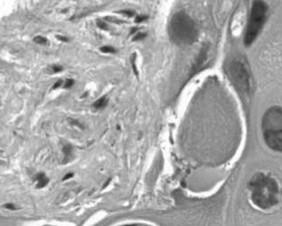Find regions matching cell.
Masks as SVG:
<instances>
[{"label": "cell", "instance_id": "cell-21", "mask_svg": "<svg viewBox=\"0 0 282 226\" xmlns=\"http://www.w3.org/2000/svg\"><path fill=\"white\" fill-rule=\"evenodd\" d=\"M72 175H73L72 174H69V175H65V176H64V178H63V180H66V179H69V178H71Z\"/></svg>", "mask_w": 282, "mask_h": 226}, {"label": "cell", "instance_id": "cell-7", "mask_svg": "<svg viewBox=\"0 0 282 226\" xmlns=\"http://www.w3.org/2000/svg\"><path fill=\"white\" fill-rule=\"evenodd\" d=\"M36 181V188L41 189L45 187L48 183H49V179L48 177L44 174V173H39L35 176Z\"/></svg>", "mask_w": 282, "mask_h": 226}, {"label": "cell", "instance_id": "cell-13", "mask_svg": "<svg viewBox=\"0 0 282 226\" xmlns=\"http://www.w3.org/2000/svg\"><path fill=\"white\" fill-rule=\"evenodd\" d=\"M4 207L5 208L9 209V210H16V209H17V207H16L15 205L12 204V203H8V204H5V205H4Z\"/></svg>", "mask_w": 282, "mask_h": 226}, {"label": "cell", "instance_id": "cell-10", "mask_svg": "<svg viewBox=\"0 0 282 226\" xmlns=\"http://www.w3.org/2000/svg\"><path fill=\"white\" fill-rule=\"evenodd\" d=\"M34 41L37 44H40V45H45L46 44V39L41 36H38V37H36L34 38Z\"/></svg>", "mask_w": 282, "mask_h": 226}, {"label": "cell", "instance_id": "cell-6", "mask_svg": "<svg viewBox=\"0 0 282 226\" xmlns=\"http://www.w3.org/2000/svg\"><path fill=\"white\" fill-rule=\"evenodd\" d=\"M263 139L270 149L282 152V130L263 132Z\"/></svg>", "mask_w": 282, "mask_h": 226}, {"label": "cell", "instance_id": "cell-2", "mask_svg": "<svg viewBox=\"0 0 282 226\" xmlns=\"http://www.w3.org/2000/svg\"><path fill=\"white\" fill-rule=\"evenodd\" d=\"M170 39L178 45H191L198 37V29L192 19L184 12L176 13L168 25Z\"/></svg>", "mask_w": 282, "mask_h": 226}, {"label": "cell", "instance_id": "cell-5", "mask_svg": "<svg viewBox=\"0 0 282 226\" xmlns=\"http://www.w3.org/2000/svg\"><path fill=\"white\" fill-rule=\"evenodd\" d=\"M262 128L263 132L282 130V109L276 106L268 109L262 119Z\"/></svg>", "mask_w": 282, "mask_h": 226}, {"label": "cell", "instance_id": "cell-19", "mask_svg": "<svg viewBox=\"0 0 282 226\" xmlns=\"http://www.w3.org/2000/svg\"><path fill=\"white\" fill-rule=\"evenodd\" d=\"M62 85H63V81L62 80H59L58 82H56L55 84H54V89H55V88H58V87H60Z\"/></svg>", "mask_w": 282, "mask_h": 226}, {"label": "cell", "instance_id": "cell-22", "mask_svg": "<svg viewBox=\"0 0 282 226\" xmlns=\"http://www.w3.org/2000/svg\"><path fill=\"white\" fill-rule=\"evenodd\" d=\"M136 30H137V29L133 28V29H132V30H131V32H130V34H131V35H133L134 33H135V32H136Z\"/></svg>", "mask_w": 282, "mask_h": 226}, {"label": "cell", "instance_id": "cell-4", "mask_svg": "<svg viewBox=\"0 0 282 226\" xmlns=\"http://www.w3.org/2000/svg\"><path fill=\"white\" fill-rule=\"evenodd\" d=\"M230 79L236 89L240 93H247L250 88V77L246 66L239 62H232L228 69Z\"/></svg>", "mask_w": 282, "mask_h": 226}, {"label": "cell", "instance_id": "cell-8", "mask_svg": "<svg viewBox=\"0 0 282 226\" xmlns=\"http://www.w3.org/2000/svg\"><path fill=\"white\" fill-rule=\"evenodd\" d=\"M107 98L106 97H101L99 98L98 100H96L94 102V103L93 104V107L96 110H101V109H103L107 105Z\"/></svg>", "mask_w": 282, "mask_h": 226}, {"label": "cell", "instance_id": "cell-11", "mask_svg": "<svg viewBox=\"0 0 282 226\" xmlns=\"http://www.w3.org/2000/svg\"><path fill=\"white\" fill-rule=\"evenodd\" d=\"M131 63H132V67H133V70H134V72L138 75V71H137V68H136V65H135V55H133L132 58H131Z\"/></svg>", "mask_w": 282, "mask_h": 226}, {"label": "cell", "instance_id": "cell-17", "mask_svg": "<svg viewBox=\"0 0 282 226\" xmlns=\"http://www.w3.org/2000/svg\"><path fill=\"white\" fill-rule=\"evenodd\" d=\"M145 37H146V34H143V33H141V34H137V35L134 38V40H135V41L141 40V39H143Z\"/></svg>", "mask_w": 282, "mask_h": 226}, {"label": "cell", "instance_id": "cell-14", "mask_svg": "<svg viewBox=\"0 0 282 226\" xmlns=\"http://www.w3.org/2000/svg\"><path fill=\"white\" fill-rule=\"evenodd\" d=\"M120 13H123L124 15L128 16V17H132V16H134V14H135L134 12H132V11H127V10H123V11H121Z\"/></svg>", "mask_w": 282, "mask_h": 226}, {"label": "cell", "instance_id": "cell-23", "mask_svg": "<svg viewBox=\"0 0 282 226\" xmlns=\"http://www.w3.org/2000/svg\"><path fill=\"white\" fill-rule=\"evenodd\" d=\"M122 226H137V225H122Z\"/></svg>", "mask_w": 282, "mask_h": 226}, {"label": "cell", "instance_id": "cell-16", "mask_svg": "<svg viewBox=\"0 0 282 226\" xmlns=\"http://www.w3.org/2000/svg\"><path fill=\"white\" fill-rule=\"evenodd\" d=\"M97 25L99 26V28H101V29H103V30H106V29H107L106 23L105 22H103V21H99V22H97Z\"/></svg>", "mask_w": 282, "mask_h": 226}, {"label": "cell", "instance_id": "cell-12", "mask_svg": "<svg viewBox=\"0 0 282 226\" xmlns=\"http://www.w3.org/2000/svg\"><path fill=\"white\" fill-rule=\"evenodd\" d=\"M73 85H74V81H73V79L69 78V79H67V80H66V82L64 83L63 87H64V88H70V87H71Z\"/></svg>", "mask_w": 282, "mask_h": 226}, {"label": "cell", "instance_id": "cell-1", "mask_svg": "<svg viewBox=\"0 0 282 226\" xmlns=\"http://www.w3.org/2000/svg\"><path fill=\"white\" fill-rule=\"evenodd\" d=\"M252 202L259 208L269 209L278 203L279 186L271 176L255 174L248 183Z\"/></svg>", "mask_w": 282, "mask_h": 226}, {"label": "cell", "instance_id": "cell-18", "mask_svg": "<svg viewBox=\"0 0 282 226\" xmlns=\"http://www.w3.org/2000/svg\"><path fill=\"white\" fill-rule=\"evenodd\" d=\"M53 71H54V72H60L63 71V68L61 66H54Z\"/></svg>", "mask_w": 282, "mask_h": 226}, {"label": "cell", "instance_id": "cell-15", "mask_svg": "<svg viewBox=\"0 0 282 226\" xmlns=\"http://www.w3.org/2000/svg\"><path fill=\"white\" fill-rule=\"evenodd\" d=\"M147 16H145V15H140V16H137L136 17V19H135V22H144V21H146L147 20Z\"/></svg>", "mask_w": 282, "mask_h": 226}, {"label": "cell", "instance_id": "cell-3", "mask_svg": "<svg viewBox=\"0 0 282 226\" xmlns=\"http://www.w3.org/2000/svg\"><path fill=\"white\" fill-rule=\"evenodd\" d=\"M267 6L262 0H255L252 5L250 15L247 22L244 43L250 45L259 35L266 18Z\"/></svg>", "mask_w": 282, "mask_h": 226}, {"label": "cell", "instance_id": "cell-9", "mask_svg": "<svg viewBox=\"0 0 282 226\" xmlns=\"http://www.w3.org/2000/svg\"><path fill=\"white\" fill-rule=\"evenodd\" d=\"M101 51L103 53H105V54H112L115 52V49L111 46H103L101 48Z\"/></svg>", "mask_w": 282, "mask_h": 226}, {"label": "cell", "instance_id": "cell-20", "mask_svg": "<svg viewBox=\"0 0 282 226\" xmlns=\"http://www.w3.org/2000/svg\"><path fill=\"white\" fill-rule=\"evenodd\" d=\"M57 38L60 39L61 41H63V42H67L68 41V38H65V37H63V36H57Z\"/></svg>", "mask_w": 282, "mask_h": 226}]
</instances>
